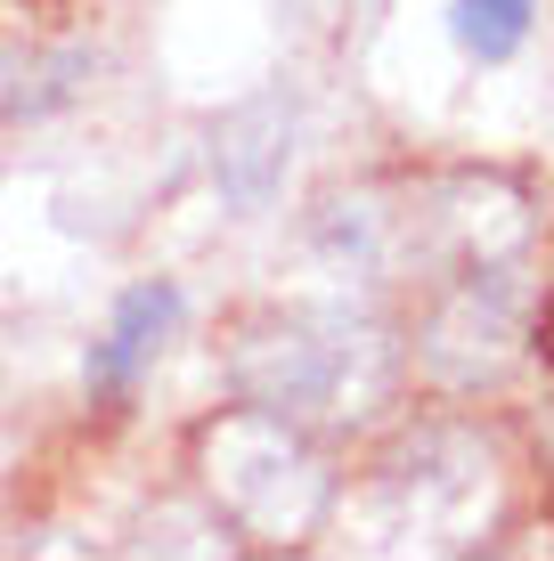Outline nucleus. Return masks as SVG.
<instances>
[{
    "mask_svg": "<svg viewBox=\"0 0 554 561\" xmlns=\"http://www.w3.org/2000/svg\"><path fill=\"white\" fill-rule=\"evenodd\" d=\"M237 391L253 415L278 423H342L375 415L392 391V342L368 318H294L237 351Z\"/></svg>",
    "mask_w": 554,
    "mask_h": 561,
    "instance_id": "1",
    "label": "nucleus"
},
{
    "mask_svg": "<svg viewBox=\"0 0 554 561\" xmlns=\"http://www.w3.org/2000/svg\"><path fill=\"white\" fill-rule=\"evenodd\" d=\"M513 268H465L441 301H432L425 334H416V358L441 382H498L513 358Z\"/></svg>",
    "mask_w": 554,
    "mask_h": 561,
    "instance_id": "2",
    "label": "nucleus"
},
{
    "mask_svg": "<svg viewBox=\"0 0 554 561\" xmlns=\"http://www.w3.org/2000/svg\"><path fill=\"white\" fill-rule=\"evenodd\" d=\"M285 163H294V99L285 90H261V99H245L228 123L213 130V180L221 196L237 211H261L278 196Z\"/></svg>",
    "mask_w": 554,
    "mask_h": 561,
    "instance_id": "3",
    "label": "nucleus"
},
{
    "mask_svg": "<svg viewBox=\"0 0 554 561\" xmlns=\"http://www.w3.org/2000/svg\"><path fill=\"white\" fill-rule=\"evenodd\" d=\"M171 325H180V285H163V277L131 285V294L114 301L106 342L90 351V391H131V382H139V366L171 342Z\"/></svg>",
    "mask_w": 554,
    "mask_h": 561,
    "instance_id": "4",
    "label": "nucleus"
},
{
    "mask_svg": "<svg viewBox=\"0 0 554 561\" xmlns=\"http://www.w3.org/2000/svg\"><path fill=\"white\" fill-rule=\"evenodd\" d=\"M74 82H82V57L74 49H0V123L66 106Z\"/></svg>",
    "mask_w": 554,
    "mask_h": 561,
    "instance_id": "5",
    "label": "nucleus"
},
{
    "mask_svg": "<svg viewBox=\"0 0 554 561\" xmlns=\"http://www.w3.org/2000/svg\"><path fill=\"white\" fill-rule=\"evenodd\" d=\"M449 33H456V49H473L482 66H498V57H513L530 42V0H456Z\"/></svg>",
    "mask_w": 554,
    "mask_h": 561,
    "instance_id": "6",
    "label": "nucleus"
},
{
    "mask_svg": "<svg viewBox=\"0 0 554 561\" xmlns=\"http://www.w3.org/2000/svg\"><path fill=\"white\" fill-rule=\"evenodd\" d=\"M539 351L554 358V294H546V318H539Z\"/></svg>",
    "mask_w": 554,
    "mask_h": 561,
    "instance_id": "7",
    "label": "nucleus"
},
{
    "mask_svg": "<svg viewBox=\"0 0 554 561\" xmlns=\"http://www.w3.org/2000/svg\"><path fill=\"white\" fill-rule=\"evenodd\" d=\"M539 439H546V448H554V408H546V423H539Z\"/></svg>",
    "mask_w": 554,
    "mask_h": 561,
    "instance_id": "8",
    "label": "nucleus"
}]
</instances>
